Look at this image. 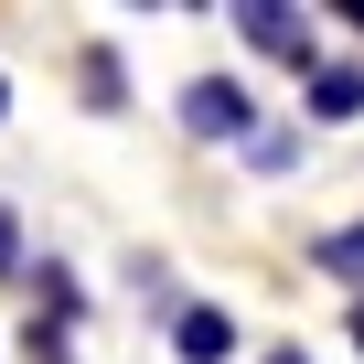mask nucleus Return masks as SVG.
Returning <instances> with one entry per match:
<instances>
[{
	"mask_svg": "<svg viewBox=\"0 0 364 364\" xmlns=\"http://www.w3.org/2000/svg\"><path fill=\"white\" fill-rule=\"evenodd\" d=\"M33 364H75V353H65V332H54V321H33Z\"/></svg>",
	"mask_w": 364,
	"mask_h": 364,
	"instance_id": "nucleus-10",
	"label": "nucleus"
},
{
	"mask_svg": "<svg viewBox=\"0 0 364 364\" xmlns=\"http://www.w3.org/2000/svg\"><path fill=\"white\" fill-rule=\"evenodd\" d=\"M353 343H364V300H353Z\"/></svg>",
	"mask_w": 364,
	"mask_h": 364,
	"instance_id": "nucleus-13",
	"label": "nucleus"
},
{
	"mask_svg": "<svg viewBox=\"0 0 364 364\" xmlns=\"http://www.w3.org/2000/svg\"><path fill=\"white\" fill-rule=\"evenodd\" d=\"M247 161H257V171H289V161H300V139H289V129H257V139H247Z\"/></svg>",
	"mask_w": 364,
	"mask_h": 364,
	"instance_id": "nucleus-8",
	"label": "nucleus"
},
{
	"mask_svg": "<svg viewBox=\"0 0 364 364\" xmlns=\"http://www.w3.org/2000/svg\"><path fill=\"white\" fill-rule=\"evenodd\" d=\"M33 257H22V225H11V204H0V279H22Z\"/></svg>",
	"mask_w": 364,
	"mask_h": 364,
	"instance_id": "nucleus-9",
	"label": "nucleus"
},
{
	"mask_svg": "<svg viewBox=\"0 0 364 364\" xmlns=\"http://www.w3.org/2000/svg\"><path fill=\"white\" fill-rule=\"evenodd\" d=\"M171 353H182V364H225V353H236V311L182 300V311H171Z\"/></svg>",
	"mask_w": 364,
	"mask_h": 364,
	"instance_id": "nucleus-4",
	"label": "nucleus"
},
{
	"mask_svg": "<svg viewBox=\"0 0 364 364\" xmlns=\"http://www.w3.org/2000/svg\"><path fill=\"white\" fill-rule=\"evenodd\" d=\"M22 289L43 300V321H54V332H75V321H86V289H75V268H65V257H43V268H22Z\"/></svg>",
	"mask_w": 364,
	"mask_h": 364,
	"instance_id": "nucleus-6",
	"label": "nucleus"
},
{
	"mask_svg": "<svg viewBox=\"0 0 364 364\" xmlns=\"http://www.w3.org/2000/svg\"><path fill=\"white\" fill-rule=\"evenodd\" d=\"M225 22H236V33H247L257 54H279V65H300V75L321 65V43H311V11H289V0H236Z\"/></svg>",
	"mask_w": 364,
	"mask_h": 364,
	"instance_id": "nucleus-1",
	"label": "nucleus"
},
{
	"mask_svg": "<svg viewBox=\"0 0 364 364\" xmlns=\"http://www.w3.org/2000/svg\"><path fill=\"white\" fill-rule=\"evenodd\" d=\"M311 268H321V279H364V225H332V236H311Z\"/></svg>",
	"mask_w": 364,
	"mask_h": 364,
	"instance_id": "nucleus-7",
	"label": "nucleus"
},
{
	"mask_svg": "<svg viewBox=\"0 0 364 364\" xmlns=\"http://www.w3.org/2000/svg\"><path fill=\"white\" fill-rule=\"evenodd\" d=\"M182 129H193V139H257V97L236 75H193V86H182Z\"/></svg>",
	"mask_w": 364,
	"mask_h": 364,
	"instance_id": "nucleus-2",
	"label": "nucleus"
},
{
	"mask_svg": "<svg viewBox=\"0 0 364 364\" xmlns=\"http://www.w3.org/2000/svg\"><path fill=\"white\" fill-rule=\"evenodd\" d=\"M257 364H311V353H300V343H279V353H257Z\"/></svg>",
	"mask_w": 364,
	"mask_h": 364,
	"instance_id": "nucleus-11",
	"label": "nucleus"
},
{
	"mask_svg": "<svg viewBox=\"0 0 364 364\" xmlns=\"http://www.w3.org/2000/svg\"><path fill=\"white\" fill-rule=\"evenodd\" d=\"M75 86H86L97 118H118V107H129V65H118V43H86V54H75Z\"/></svg>",
	"mask_w": 364,
	"mask_h": 364,
	"instance_id": "nucleus-5",
	"label": "nucleus"
},
{
	"mask_svg": "<svg viewBox=\"0 0 364 364\" xmlns=\"http://www.w3.org/2000/svg\"><path fill=\"white\" fill-rule=\"evenodd\" d=\"M300 118H311V129H343V118H364V65L321 54V65L300 75Z\"/></svg>",
	"mask_w": 364,
	"mask_h": 364,
	"instance_id": "nucleus-3",
	"label": "nucleus"
},
{
	"mask_svg": "<svg viewBox=\"0 0 364 364\" xmlns=\"http://www.w3.org/2000/svg\"><path fill=\"white\" fill-rule=\"evenodd\" d=\"M0 107H11V86H0Z\"/></svg>",
	"mask_w": 364,
	"mask_h": 364,
	"instance_id": "nucleus-14",
	"label": "nucleus"
},
{
	"mask_svg": "<svg viewBox=\"0 0 364 364\" xmlns=\"http://www.w3.org/2000/svg\"><path fill=\"white\" fill-rule=\"evenodd\" d=\"M332 22H353V33H364V0H343V11H332Z\"/></svg>",
	"mask_w": 364,
	"mask_h": 364,
	"instance_id": "nucleus-12",
	"label": "nucleus"
}]
</instances>
